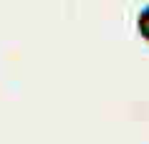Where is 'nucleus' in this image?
Returning a JSON list of instances; mask_svg holds the SVG:
<instances>
[{"label":"nucleus","instance_id":"1","mask_svg":"<svg viewBox=\"0 0 149 144\" xmlns=\"http://www.w3.org/2000/svg\"><path fill=\"white\" fill-rule=\"evenodd\" d=\"M136 33L149 43V5H147V8H141L139 15H136Z\"/></svg>","mask_w":149,"mask_h":144}]
</instances>
